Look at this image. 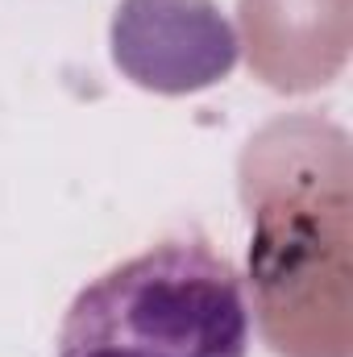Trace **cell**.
Instances as JSON below:
<instances>
[{"instance_id":"obj_1","label":"cell","mask_w":353,"mask_h":357,"mask_svg":"<svg viewBox=\"0 0 353 357\" xmlns=\"http://www.w3.org/2000/svg\"><path fill=\"white\" fill-rule=\"evenodd\" d=\"M54 357H250L246 282L204 237L163 241L71 299Z\"/></svg>"}]
</instances>
